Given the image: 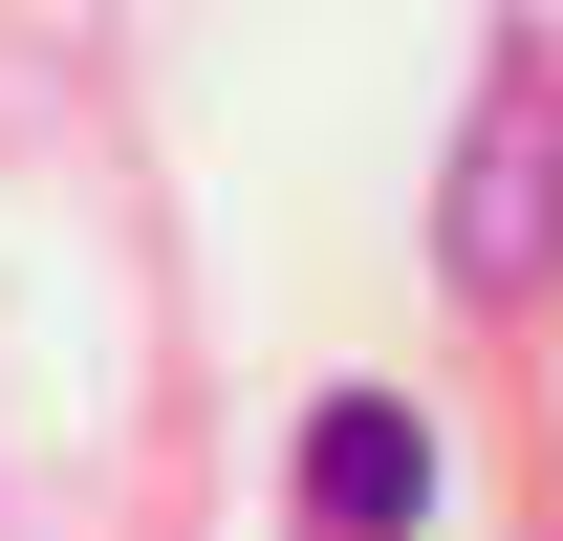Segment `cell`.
I'll use <instances>...</instances> for the list:
<instances>
[{"label":"cell","instance_id":"cell-1","mask_svg":"<svg viewBox=\"0 0 563 541\" xmlns=\"http://www.w3.org/2000/svg\"><path fill=\"white\" fill-rule=\"evenodd\" d=\"M433 281H455V303H542L563 281V109L542 87H498L477 131H455V174H433Z\"/></svg>","mask_w":563,"mask_h":541},{"label":"cell","instance_id":"cell-2","mask_svg":"<svg viewBox=\"0 0 563 541\" xmlns=\"http://www.w3.org/2000/svg\"><path fill=\"white\" fill-rule=\"evenodd\" d=\"M303 520H325V541H412V520H433V433H412L390 390H347L325 433H303Z\"/></svg>","mask_w":563,"mask_h":541}]
</instances>
